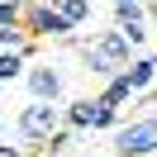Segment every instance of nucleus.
<instances>
[{
  "mask_svg": "<svg viewBox=\"0 0 157 157\" xmlns=\"http://www.w3.org/2000/svg\"><path fill=\"white\" fill-rule=\"evenodd\" d=\"M81 57H86V71H90V76L109 81V76H119V71L128 67L133 43H128L119 29H105V33H90V38L81 43Z\"/></svg>",
  "mask_w": 157,
  "mask_h": 157,
  "instance_id": "1",
  "label": "nucleus"
},
{
  "mask_svg": "<svg viewBox=\"0 0 157 157\" xmlns=\"http://www.w3.org/2000/svg\"><path fill=\"white\" fill-rule=\"evenodd\" d=\"M62 124H67L62 100H29V105L14 114V138H19L24 147H43Z\"/></svg>",
  "mask_w": 157,
  "mask_h": 157,
  "instance_id": "2",
  "label": "nucleus"
},
{
  "mask_svg": "<svg viewBox=\"0 0 157 157\" xmlns=\"http://www.w3.org/2000/svg\"><path fill=\"white\" fill-rule=\"evenodd\" d=\"M24 33H29L33 43H48V38L71 43L76 24L57 10V0H29V5H24Z\"/></svg>",
  "mask_w": 157,
  "mask_h": 157,
  "instance_id": "3",
  "label": "nucleus"
},
{
  "mask_svg": "<svg viewBox=\"0 0 157 157\" xmlns=\"http://www.w3.org/2000/svg\"><path fill=\"white\" fill-rule=\"evenodd\" d=\"M109 152L114 157H152L157 152V114L119 124L114 133H109Z\"/></svg>",
  "mask_w": 157,
  "mask_h": 157,
  "instance_id": "4",
  "label": "nucleus"
},
{
  "mask_svg": "<svg viewBox=\"0 0 157 157\" xmlns=\"http://www.w3.org/2000/svg\"><path fill=\"white\" fill-rule=\"evenodd\" d=\"M124 76H128V86H133V95H138V100L157 95V52H152V48H138L133 57H128Z\"/></svg>",
  "mask_w": 157,
  "mask_h": 157,
  "instance_id": "5",
  "label": "nucleus"
},
{
  "mask_svg": "<svg viewBox=\"0 0 157 157\" xmlns=\"http://www.w3.org/2000/svg\"><path fill=\"white\" fill-rule=\"evenodd\" d=\"M24 86H29V100H62L67 81H62V71L52 67V62H33V67L24 71Z\"/></svg>",
  "mask_w": 157,
  "mask_h": 157,
  "instance_id": "6",
  "label": "nucleus"
},
{
  "mask_svg": "<svg viewBox=\"0 0 157 157\" xmlns=\"http://www.w3.org/2000/svg\"><path fill=\"white\" fill-rule=\"evenodd\" d=\"M62 114H67V124L76 128V133H90V128H100V114H105V100L100 95H76L62 105Z\"/></svg>",
  "mask_w": 157,
  "mask_h": 157,
  "instance_id": "7",
  "label": "nucleus"
},
{
  "mask_svg": "<svg viewBox=\"0 0 157 157\" xmlns=\"http://www.w3.org/2000/svg\"><path fill=\"white\" fill-rule=\"evenodd\" d=\"M29 57H33V48H5V52H0V81H5V86L24 81V71H29Z\"/></svg>",
  "mask_w": 157,
  "mask_h": 157,
  "instance_id": "8",
  "label": "nucleus"
},
{
  "mask_svg": "<svg viewBox=\"0 0 157 157\" xmlns=\"http://www.w3.org/2000/svg\"><path fill=\"white\" fill-rule=\"evenodd\" d=\"M100 95H105L109 105H128V100H138V95H133V86H128V76H124V71H119V76H109Z\"/></svg>",
  "mask_w": 157,
  "mask_h": 157,
  "instance_id": "9",
  "label": "nucleus"
},
{
  "mask_svg": "<svg viewBox=\"0 0 157 157\" xmlns=\"http://www.w3.org/2000/svg\"><path fill=\"white\" fill-rule=\"evenodd\" d=\"M124 24H147V5H143V0L114 5V29H124Z\"/></svg>",
  "mask_w": 157,
  "mask_h": 157,
  "instance_id": "10",
  "label": "nucleus"
},
{
  "mask_svg": "<svg viewBox=\"0 0 157 157\" xmlns=\"http://www.w3.org/2000/svg\"><path fill=\"white\" fill-rule=\"evenodd\" d=\"M57 10H62V14H67V19H71V24L81 29V24H90L95 5H90V0H57Z\"/></svg>",
  "mask_w": 157,
  "mask_h": 157,
  "instance_id": "11",
  "label": "nucleus"
},
{
  "mask_svg": "<svg viewBox=\"0 0 157 157\" xmlns=\"http://www.w3.org/2000/svg\"><path fill=\"white\" fill-rule=\"evenodd\" d=\"M24 5L29 0H0V29H24Z\"/></svg>",
  "mask_w": 157,
  "mask_h": 157,
  "instance_id": "12",
  "label": "nucleus"
},
{
  "mask_svg": "<svg viewBox=\"0 0 157 157\" xmlns=\"http://www.w3.org/2000/svg\"><path fill=\"white\" fill-rule=\"evenodd\" d=\"M5 48H38V43H33L24 29H0V52Z\"/></svg>",
  "mask_w": 157,
  "mask_h": 157,
  "instance_id": "13",
  "label": "nucleus"
},
{
  "mask_svg": "<svg viewBox=\"0 0 157 157\" xmlns=\"http://www.w3.org/2000/svg\"><path fill=\"white\" fill-rule=\"evenodd\" d=\"M119 33H124V38L133 43V48H147V24H124Z\"/></svg>",
  "mask_w": 157,
  "mask_h": 157,
  "instance_id": "14",
  "label": "nucleus"
},
{
  "mask_svg": "<svg viewBox=\"0 0 157 157\" xmlns=\"http://www.w3.org/2000/svg\"><path fill=\"white\" fill-rule=\"evenodd\" d=\"M0 157H29V147L24 143H0Z\"/></svg>",
  "mask_w": 157,
  "mask_h": 157,
  "instance_id": "15",
  "label": "nucleus"
},
{
  "mask_svg": "<svg viewBox=\"0 0 157 157\" xmlns=\"http://www.w3.org/2000/svg\"><path fill=\"white\" fill-rule=\"evenodd\" d=\"M76 157H100V152H76Z\"/></svg>",
  "mask_w": 157,
  "mask_h": 157,
  "instance_id": "16",
  "label": "nucleus"
},
{
  "mask_svg": "<svg viewBox=\"0 0 157 157\" xmlns=\"http://www.w3.org/2000/svg\"><path fill=\"white\" fill-rule=\"evenodd\" d=\"M109 5H128V0H109Z\"/></svg>",
  "mask_w": 157,
  "mask_h": 157,
  "instance_id": "17",
  "label": "nucleus"
},
{
  "mask_svg": "<svg viewBox=\"0 0 157 157\" xmlns=\"http://www.w3.org/2000/svg\"><path fill=\"white\" fill-rule=\"evenodd\" d=\"M0 138H5V119H0Z\"/></svg>",
  "mask_w": 157,
  "mask_h": 157,
  "instance_id": "18",
  "label": "nucleus"
},
{
  "mask_svg": "<svg viewBox=\"0 0 157 157\" xmlns=\"http://www.w3.org/2000/svg\"><path fill=\"white\" fill-rule=\"evenodd\" d=\"M0 95H5V81H0Z\"/></svg>",
  "mask_w": 157,
  "mask_h": 157,
  "instance_id": "19",
  "label": "nucleus"
}]
</instances>
